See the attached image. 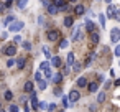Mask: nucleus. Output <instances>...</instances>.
Masks as SVG:
<instances>
[{
	"label": "nucleus",
	"mask_w": 120,
	"mask_h": 112,
	"mask_svg": "<svg viewBox=\"0 0 120 112\" xmlns=\"http://www.w3.org/2000/svg\"><path fill=\"white\" fill-rule=\"evenodd\" d=\"M23 27H25V23L23 22H18V20H15L10 27H8V31H12V33H17V31H20V30H23Z\"/></svg>",
	"instance_id": "f257e3e1"
},
{
	"label": "nucleus",
	"mask_w": 120,
	"mask_h": 112,
	"mask_svg": "<svg viewBox=\"0 0 120 112\" xmlns=\"http://www.w3.org/2000/svg\"><path fill=\"white\" fill-rule=\"evenodd\" d=\"M79 97H81V94H79V91H76V89H72V91L69 92V96H68V99H69V102H71V104L77 102V100H79Z\"/></svg>",
	"instance_id": "f03ea898"
},
{
	"label": "nucleus",
	"mask_w": 120,
	"mask_h": 112,
	"mask_svg": "<svg viewBox=\"0 0 120 112\" xmlns=\"http://www.w3.org/2000/svg\"><path fill=\"white\" fill-rule=\"evenodd\" d=\"M110 40H112V43H118L120 41V30L118 28H113L110 31Z\"/></svg>",
	"instance_id": "7ed1b4c3"
},
{
	"label": "nucleus",
	"mask_w": 120,
	"mask_h": 112,
	"mask_svg": "<svg viewBox=\"0 0 120 112\" xmlns=\"http://www.w3.org/2000/svg\"><path fill=\"white\" fill-rule=\"evenodd\" d=\"M15 53H17V48L13 46V43L4 48V54H7V56H15Z\"/></svg>",
	"instance_id": "20e7f679"
},
{
	"label": "nucleus",
	"mask_w": 120,
	"mask_h": 112,
	"mask_svg": "<svg viewBox=\"0 0 120 112\" xmlns=\"http://www.w3.org/2000/svg\"><path fill=\"white\" fill-rule=\"evenodd\" d=\"M46 36H48L49 41H58V40H59V31H58V30H51V31H48Z\"/></svg>",
	"instance_id": "39448f33"
},
{
	"label": "nucleus",
	"mask_w": 120,
	"mask_h": 112,
	"mask_svg": "<svg viewBox=\"0 0 120 112\" xmlns=\"http://www.w3.org/2000/svg\"><path fill=\"white\" fill-rule=\"evenodd\" d=\"M115 13H117V8H115V5L110 4V5L107 7V13H105L107 18H115Z\"/></svg>",
	"instance_id": "423d86ee"
},
{
	"label": "nucleus",
	"mask_w": 120,
	"mask_h": 112,
	"mask_svg": "<svg viewBox=\"0 0 120 112\" xmlns=\"http://www.w3.org/2000/svg\"><path fill=\"white\" fill-rule=\"evenodd\" d=\"M30 99H31V107H33L35 110H38V109H40V102H38V99H36V92H35V91L31 92V97H30Z\"/></svg>",
	"instance_id": "0eeeda50"
},
{
	"label": "nucleus",
	"mask_w": 120,
	"mask_h": 112,
	"mask_svg": "<svg viewBox=\"0 0 120 112\" xmlns=\"http://www.w3.org/2000/svg\"><path fill=\"white\" fill-rule=\"evenodd\" d=\"M86 28H87V31H90V35H92V33H97V31H95V25H94V22H90V20H87Z\"/></svg>",
	"instance_id": "6e6552de"
},
{
	"label": "nucleus",
	"mask_w": 120,
	"mask_h": 112,
	"mask_svg": "<svg viewBox=\"0 0 120 112\" xmlns=\"http://www.w3.org/2000/svg\"><path fill=\"white\" fill-rule=\"evenodd\" d=\"M87 89H89V92H90V94H94V92H97L99 84H97V82H89V84H87Z\"/></svg>",
	"instance_id": "1a4fd4ad"
},
{
	"label": "nucleus",
	"mask_w": 120,
	"mask_h": 112,
	"mask_svg": "<svg viewBox=\"0 0 120 112\" xmlns=\"http://www.w3.org/2000/svg\"><path fill=\"white\" fill-rule=\"evenodd\" d=\"M53 4H54V7H56L58 10H61V8L66 7V2H64V0H53Z\"/></svg>",
	"instance_id": "9d476101"
},
{
	"label": "nucleus",
	"mask_w": 120,
	"mask_h": 112,
	"mask_svg": "<svg viewBox=\"0 0 120 112\" xmlns=\"http://www.w3.org/2000/svg\"><path fill=\"white\" fill-rule=\"evenodd\" d=\"M76 84H77L79 87H86V86H87V79H86L84 76H81V77L76 81Z\"/></svg>",
	"instance_id": "9b49d317"
},
{
	"label": "nucleus",
	"mask_w": 120,
	"mask_h": 112,
	"mask_svg": "<svg viewBox=\"0 0 120 112\" xmlns=\"http://www.w3.org/2000/svg\"><path fill=\"white\" fill-rule=\"evenodd\" d=\"M51 63H53L54 68H59V66H61V58H59V56H53V58H51Z\"/></svg>",
	"instance_id": "f8f14e48"
},
{
	"label": "nucleus",
	"mask_w": 120,
	"mask_h": 112,
	"mask_svg": "<svg viewBox=\"0 0 120 112\" xmlns=\"http://www.w3.org/2000/svg\"><path fill=\"white\" fill-rule=\"evenodd\" d=\"M61 81H63V74H61V73L53 74V82H54V84H59Z\"/></svg>",
	"instance_id": "ddd939ff"
},
{
	"label": "nucleus",
	"mask_w": 120,
	"mask_h": 112,
	"mask_svg": "<svg viewBox=\"0 0 120 112\" xmlns=\"http://www.w3.org/2000/svg\"><path fill=\"white\" fill-rule=\"evenodd\" d=\"M23 89H25V92H33V82L31 81H26L25 86H23Z\"/></svg>",
	"instance_id": "4468645a"
},
{
	"label": "nucleus",
	"mask_w": 120,
	"mask_h": 112,
	"mask_svg": "<svg viewBox=\"0 0 120 112\" xmlns=\"http://www.w3.org/2000/svg\"><path fill=\"white\" fill-rule=\"evenodd\" d=\"M40 69H41L43 73L49 71V63H48V61H43V63H40Z\"/></svg>",
	"instance_id": "2eb2a0df"
},
{
	"label": "nucleus",
	"mask_w": 120,
	"mask_h": 112,
	"mask_svg": "<svg viewBox=\"0 0 120 112\" xmlns=\"http://www.w3.org/2000/svg\"><path fill=\"white\" fill-rule=\"evenodd\" d=\"M99 23H100V27H102V28H105L107 20H105V15H104V13H100V15H99Z\"/></svg>",
	"instance_id": "dca6fc26"
},
{
	"label": "nucleus",
	"mask_w": 120,
	"mask_h": 112,
	"mask_svg": "<svg viewBox=\"0 0 120 112\" xmlns=\"http://www.w3.org/2000/svg\"><path fill=\"white\" fill-rule=\"evenodd\" d=\"M26 5H28V0H18V8L20 10H25Z\"/></svg>",
	"instance_id": "f3484780"
},
{
	"label": "nucleus",
	"mask_w": 120,
	"mask_h": 112,
	"mask_svg": "<svg viewBox=\"0 0 120 112\" xmlns=\"http://www.w3.org/2000/svg\"><path fill=\"white\" fill-rule=\"evenodd\" d=\"M76 13H77V15L86 13V7H84V5H77V7H76Z\"/></svg>",
	"instance_id": "a211bd4d"
},
{
	"label": "nucleus",
	"mask_w": 120,
	"mask_h": 112,
	"mask_svg": "<svg viewBox=\"0 0 120 112\" xmlns=\"http://www.w3.org/2000/svg\"><path fill=\"white\" fill-rule=\"evenodd\" d=\"M13 22H15V17H13V15H8V17L4 20V23H5V25H12Z\"/></svg>",
	"instance_id": "6ab92c4d"
},
{
	"label": "nucleus",
	"mask_w": 120,
	"mask_h": 112,
	"mask_svg": "<svg viewBox=\"0 0 120 112\" xmlns=\"http://www.w3.org/2000/svg\"><path fill=\"white\" fill-rule=\"evenodd\" d=\"M74 64V53H68V64L66 66H71Z\"/></svg>",
	"instance_id": "aec40b11"
},
{
	"label": "nucleus",
	"mask_w": 120,
	"mask_h": 112,
	"mask_svg": "<svg viewBox=\"0 0 120 112\" xmlns=\"http://www.w3.org/2000/svg\"><path fill=\"white\" fill-rule=\"evenodd\" d=\"M68 46H69V41H68V40H61V41H59V48H61V50H66Z\"/></svg>",
	"instance_id": "412c9836"
},
{
	"label": "nucleus",
	"mask_w": 120,
	"mask_h": 112,
	"mask_svg": "<svg viewBox=\"0 0 120 112\" xmlns=\"http://www.w3.org/2000/svg\"><path fill=\"white\" fill-rule=\"evenodd\" d=\"M63 23H64V27H72V18L71 17H66Z\"/></svg>",
	"instance_id": "4be33fe9"
},
{
	"label": "nucleus",
	"mask_w": 120,
	"mask_h": 112,
	"mask_svg": "<svg viewBox=\"0 0 120 112\" xmlns=\"http://www.w3.org/2000/svg\"><path fill=\"white\" fill-rule=\"evenodd\" d=\"M90 41H92L94 45H97V43H99V35H97V33H92V35H90Z\"/></svg>",
	"instance_id": "5701e85b"
},
{
	"label": "nucleus",
	"mask_w": 120,
	"mask_h": 112,
	"mask_svg": "<svg viewBox=\"0 0 120 112\" xmlns=\"http://www.w3.org/2000/svg\"><path fill=\"white\" fill-rule=\"evenodd\" d=\"M17 66H18V69H23V68H25V58H18Z\"/></svg>",
	"instance_id": "b1692460"
},
{
	"label": "nucleus",
	"mask_w": 120,
	"mask_h": 112,
	"mask_svg": "<svg viewBox=\"0 0 120 112\" xmlns=\"http://www.w3.org/2000/svg\"><path fill=\"white\" fill-rule=\"evenodd\" d=\"M48 12H49L51 15H56V13H58V8H56L54 5H49V7H48Z\"/></svg>",
	"instance_id": "393cba45"
},
{
	"label": "nucleus",
	"mask_w": 120,
	"mask_h": 112,
	"mask_svg": "<svg viewBox=\"0 0 120 112\" xmlns=\"http://www.w3.org/2000/svg\"><path fill=\"white\" fill-rule=\"evenodd\" d=\"M77 40H82V33L81 31L77 33V30H74V41H77Z\"/></svg>",
	"instance_id": "a878e982"
},
{
	"label": "nucleus",
	"mask_w": 120,
	"mask_h": 112,
	"mask_svg": "<svg viewBox=\"0 0 120 112\" xmlns=\"http://www.w3.org/2000/svg\"><path fill=\"white\" fill-rule=\"evenodd\" d=\"M22 46H23V50H26V51H30V50H31V43H30V41H23V45H22Z\"/></svg>",
	"instance_id": "bb28decb"
},
{
	"label": "nucleus",
	"mask_w": 120,
	"mask_h": 112,
	"mask_svg": "<svg viewBox=\"0 0 120 112\" xmlns=\"http://www.w3.org/2000/svg\"><path fill=\"white\" fill-rule=\"evenodd\" d=\"M38 86H40V91H45V89H46V86H48V82H46V81H40V84H38Z\"/></svg>",
	"instance_id": "cd10ccee"
},
{
	"label": "nucleus",
	"mask_w": 120,
	"mask_h": 112,
	"mask_svg": "<svg viewBox=\"0 0 120 112\" xmlns=\"http://www.w3.org/2000/svg\"><path fill=\"white\" fill-rule=\"evenodd\" d=\"M5 99H7V100H12V99H13L12 91H5Z\"/></svg>",
	"instance_id": "c85d7f7f"
},
{
	"label": "nucleus",
	"mask_w": 120,
	"mask_h": 112,
	"mask_svg": "<svg viewBox=\"0 0 120 112\" xmlns=\"http://www.w3.org/2000/svg\"><path fill=\"white\" fill-rule=\"evenodd\" d=\"M105 100V92H99V97H97V102H104Z\"/></svg>",
	"instance_id": "c756f323"
},
{
	"label": "nucleus",
	"mask_w": 120,
	"mask_h": 112,
	"mask_svg": "<svg viewBox=\"0 0 120 112\" xmlns=\"http://www.w3.org/2000/svg\"><path fill=\"white\" fill-rule=\"evenodd\" d=\"M63 104H64V107H69V105H71V102H69L68 96H64V97H63Z\"/></svg>",
	"instance_id": "7c9ffc66"
},
{
	"label": "nucleus",
	"mask_w": 120,
	"mask_h": 112,
	"mask_svg": "<svg viewBox=\"0 0 120 112\" xmlns=\"http://www.w3.org/2000/svg\"><path fill=\"white\" fill-rule=\"evenodd\" d=\"M8 112H18V105H15V104H12V105L8 107Z\"/></svg>",
	"instance_id": "2f4dec72"
},
{
	"label": "nucleus",
	"mask_w": 120,
	"mask_h": 112,
	"mask_svg": "<svg viewBox=\"0 0 120 112\" xmlns=\"http://www.w3.org/2000/svg\"><path fill=\"white\" fill-rule=\"evenodd\" d=\"M113 54H115L117 58H120V45H117V46H115V50H113Z\"/></svg>",
	"instance_id": "473e14b6"
},
{
	"label": "nucleus",
	"mask_w": 120,
	"mask_h": 112,
	"mask_svg": "<svg viewBox=\"0 0 120 112\" xmlns=\"http://www.w3.org/2000/svg\"><path fill=\"white\" fill-rule=\"evenodd\" d=\"M43 53H45V56H46V58H49V59H51V58H53V56H51V53H49V50H48V48H43Z\"/></svg>",
	"instance_id": "72a5a7b5"
},
{
	"label": "nucleus",
	"mask_w": 120,
	"mask_h": 112,
	"mask_svg": "<svg viewBox=\"0 0 120 112\" xmlns=\"http://www.w3.org/2000/svg\"><path fill=\"white\" fill-rule=\"evenodd\" d=\"M35 79H36L38 82H40V81H43V79H41V73H40V71H36V73H35Z\"/></svg>",
	"instance_id": "f704fd0d"
},
{
	"label": "nucleus",
	"mask_w": 120,
	"mask_h": 112,
	"mask_svg": "<svg viewBox=\"0 0 120 112\" xmlns=\"http://www.w3.org/2000/svg\"><path fill=\"white\" fill-rule=\"evenodd\" d=\"M48 110H49V112L56 110V104H54V102H53V104H49V105H48Z\"/></svg>",
	"instance_id": "c9c22d12"
},
{
	"label": "nucleus",
	"mask_w": 120,
	"mask_h": 112,
	"mask_svg": "<svg viewBox=\"0 0 120 112\" xmlns=\"http://www.w3.org/2000/svg\"><path fill=\"white\" fill-rule=\"evenodd\" d=\"M72 68H74V71H79V69H81V63H74Z\"/></svg>",
	"instance_id": "e433bc0d"
},
{
	"label": "nucleus",
	"mask_w": 120,
	"mask_h": 112,
	"mask_svg": "<svg viewBox=\"0 0 120 112\" xmlns=\"http://www.w3.org/2000/svg\"><path fill=\"white\" fill-rule=\"evenodd\" d=\"M45 76H46V79H53V73H51V71H46Z\"/></svg>",
	"instance_id": "4c0bfd02"
},
{
	"label": "nucleus",
	"mask_w": 120,
	"mask_h": 112,
	"mask_svg": "<svg viewBox=\"0 0 120 112\" xmlns=\"http://www.w3.org/2000/svg\"><path fill=\"white\" fill-rule=\"evenodd\" d=\"M95 109H97L95 104H90V105H89V112H95Z\"/></svg>",
	"instance_id": "58836bf2"
},
{
	"label": "nucleus",
	"mask_w": 120,
	"mask_h": 112,
	"mask_svg": "<svg viewBox=\"0 0 120 112\" xmlns=\"http://www.w3.org/2000/svg\"><path fill=\"white\" fill-rule=\"evenodd\" d=\"M13 64H15V59H8V61H7V66H8V68H12Z\"/></svg>",
	"instance_id": "ea45409f"
},
{
	"label": "nucleus",
	"mask_w": 120,
	"mask_h": 112,
	"mask_svg": "<svg viewBox=\"0 0 120 112\" xmlns=\"http://www.w3.org/2000/svg\"><path fill=\"white\" fill-rule=\"evenodd\" d=\"M38 25H45V20H43V17H41V15L38 17Z\"/></svg>",
	"instance_id": "a19ab883"
},
{
	"label": "nucleus",
	"mask_w": 120,
	"mask_h": 112,
	"mask_svg": "<svg viewBox=\"0 0 120 112\" xmlns=\"http://www.w3.org/2000/svg\"><path fill=\"white\" fill-rule=\"evenodd\" d=\"M12 2H13V0H7V2H5V7L10 8V7H12Z\"/></svg>",
	"instance_id": "79ce46f5"
},
{
	"label": "nucleus",
	"mask_w": 120,
	"mask_h": 112,
	"mask_svg": "<svg viewBox=\"0 0 120 112\" xmlns=\"http://www.w3.org/2000/svg\"><path fill=\"white\" fill-rule=\"evenodd\" d=\"M115 20L120 22V10H117V13H115Z\"/></svg>",
	"instance_id": "37998d69"
},
{
	"label": "nucleus",
	"mask_w": 120,
	"mask_h": 112,
	"mask_svg": "<svg viewBox=\"0 0 120 112\" xmlns=\"http://www.w3.org/2000/svg\"><path fill=\"white\" fill-rule=\"evenodd\" d=\"M13 41H15V43H20V41H22V38H20V36H15V38H13Z\"/></svg>",
	"instance_id": "c03bdc74"
},
{
	"label": "nucleus",
	"mask_w": 120,
	"mask_h": 112,
	"mask_svg": "<svg viewBox=\"0 0 120 112\" xmlns=\"http://www.w3.org/2000/svg\"><path fill=\"white\" fill-rule=\"evenodd\" d=\"M23 112H30V105H28V104H25V109H23Z\"/></svg>",
	"instance_id": "a18cd8bd"
},
{
	"label": "nucleus",
	"mask_w": 120,
	"mask_h": 112,
	"mask_svg": "<svg viewBox=\"0 0 120 112\" xmlns=\"http://www.w3.org/2000/svg\"><path fill=\"white\" fill-rule=\"evenodd\" d=\"M43 5L45 7H49V0H43Z\"/></svg>",
	"instance_id": "49530a36"
},
{
	"label": "nucleus",
	"mask_w": 120,
	"mask_h": 112,
	"mask_svg": "<svg viewBox=\"0 0 120 112\" xmlns=\"http://www.w3.org/2000/svg\"><path fill=\"white\" fill-rule=\"evenodd\" d=\"M113 84H115V86H120V77H118V79H115V82H113Z\"/></svg>",
	"instance_id": "de8ad7c7"
},
{
	"label": "nucleus",
	"mask_w": 120,
	"mask_h": 112,
	"mask_svg": "<svg viewBox=\"0 0 120 112\" xmlns=\"http://www.w3.org/2000/svg\"><path fill=\"white\" fill-rule=\"evenodd\" d=\"M105 2H107V4H109V5H110V2H112V0H105Z\"/></svg>",
	"instance_id": "09e8293b"
},
{
	"label": "nucleus",
	"mask_w": 120,
	"mask_h": 112,
	"mask_svg": "<svg viewBox=\"0 0 120 112\" xmlns=\"http://www.w3.org/2000/svg\"><path fill=\"white\" fill-rule=\"evenodd\" d=\"M69 2H77V0H69Z\"/></svg>",
	"instance_id": "8fccbe9b"
},
{
	"label": "nucleus",
	"mask_w": 120,
	"mask_h": 112,
	"mask_svg": "<svg viewBox=\"0 0 120 112\" xmlns=\"http://www.w3.org/2000/svg\"><path fill=\"white\" fill-rule=\"evenodd\" d=\"M0 107H2V104H0Z\"/></svg>",
	"instance_id": "3c124183"
},
{
	"label": "nucleus",
	"mask_w": 120,
	"mask_h": 112,
	"mask_svg": "<svg viewBox=\"0 0 120 112\" xmlns=\"http://www.w3.org/2000/svg\"><path fill=\"white\" fill-rule=\"evenodd\" d=\"M61 112H64V110H61Z\"/></svg>",
	"instance_id": "603ef678"
}]
</instances>
